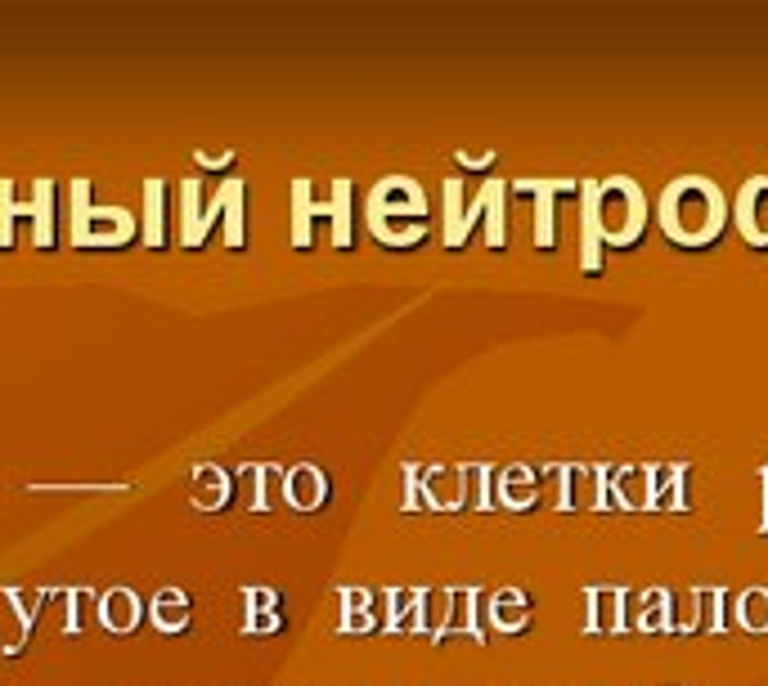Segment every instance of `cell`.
Wrapping results in <instances>:
<instances>
[{
    "label": "cell",
    "mask_w": 768,
    "mask_h": 686,
    "mask_svg": "<svg viewBox=\"0 0 768 686\" xmlns=\"http://www.w3.org/2000/svg\"><path fill=\"white\" fill-rule=\"evenodd\" d=\"M422 503L437 512L463 507V467H422Z\"/></svg>",
    "instance_id": "cell-11"
},
{
    "label": "cell",
    "mask_w": 768,
    "mask_h": 686,
    "mask_svg": "<svg viewBox=\"0 0 768 686\" xmlns=\"http://www.w3.org/2000/svg\"><path fill=\"white\" fill-rule=\"evenodd\" d=\"M315 216H328V198H315L310 180H297L293 184V242L297 248H310V220Z\"/></svg>",
    "instance_id": "cell-20"
},
{
    "label": "cell",
    "mask_w": 768,
    "mask_h": 686,
    "mask_svg": "<svg viewBox=\"0 0 768 686\" xmlns=\"http://www.w3.org/2000/svg\"><path fill=\"white\" fill-rule=\"evenodd\" d=\"M684 480H688V467H656V499H652V507H688L684 503Z\"/></svg>",
    "instance_id": "cell-32"
},
{
    "label": "cell",
    "mask_w": 768,
    "mask_h": 686,
    "mask_svg": "<svg viewBox=\"0 0 768 686\" xmlns=\"http://www.w3.org/2000/svg\"><path fill=\"white\" fill-rule=\"evenodd\" d=\"M287 507H297V512H315L328 503V476L324 467L315 462H297V467H287Z\"/></svg>",
    "instance_id": "cell-6"
},
{
    "label": "cell",
    "mask_w": 768,
    "mask_h": 686,
    "mask_svg": "<svg viewBox=\"0 0 768 686\" xmlns=\"http://www.w3.org/2000/svg\"><path fill=\"white\" fill-rule=\"evenodd\" d=\"M216 216H225V242L238 248V242H244V180L238 175H229L207 198V220L216 225Z\"/></svg>",
    "instance_id": "cell-7"
},
{
    "label": "cell",
    "mask_w": 768,
    "mask_h": 686,
    "mask_svg": "<svg viewBox=\"0 0 768 686\" xmlns=\"http://www.w3.org/2000/svg\"><path fill=\"white\" fill-rule=\"evenodd\" d=\"M737 225L746 233V242H755V248H764L768 242V180H750L742 188V198H737Z\"/></svg>",
    "instance_id": "cell-9"
},
{
    "label": "cell",
    "mask_w": 768,
    "mask_h": 686,
    "mask_svg": "<svg viewBox=\"0 0 768 686\" xmlns=\"http://www.w3.org/2000/svg\"><path fill=\"white\" fill-rule=\"evenodd\" d=\"M463 507H495V471L463 467Z\"/></svg>",
    "instance_id": "cell-31"
},
{
    "label": "cell",
    "mask_w": 768,
    "mask_h": 686,
    "mask_svg": "<svg viewBox=\"0 0 768 686\" xmlns=\"http://www.w3.org/2000/svg\"><path fill=\"white\" fill-rule=\"evenodd\" d=\"M382 615H377V593L369 587H342V632H369L377 628Z\"/></svg>",
    "instance_id": "cell-16"
},
{
    "label": "cell",
    "mask_w": 768,
    "mask_h": 686,
    "mask_svg": "<svg viewBox=\"0 0 768 686\" xmlns=\"http://www.w3.org/2000/svg\"><path fill=\"white\" fill-rule=\"evenodd\" d=\"M486 211H490V233L486 242L490 248H504V207H499V180L486 184Z\"/></svg>",
    "instance_id": "cell-35"
},
{
    "label": "cell",
    "mask_w": 768,
    "mask_h": 686,
    "mask_svg": "<svg viewBox=\"0 0 768 686\" xmlns=\"http://www.w3.org/2000/svg\"><path fill=\"white\" fill-rule=\"evenodd\" d=\"M476 606H482V593H476V587H459V593H454V610H450V628H445V632H472L476 642H486V628L476 624Z\"/></svg>",
    "instance_id": "cell-29"
},
{
    "label": "cell",
    "mask_w": 768,
    "mask_h": 686,
    "mask_svg": "<svg viewBox=\"0 0 768 686\" xmlns=\"http://www.w3.org/2000/svg\"><path fill=\"white\" fill-rule=\"evenodd\" d=\"M167 184L162 180H144V242L162 248L167 242Z\"/></svg>",
    "instance_id": "cell-22"
},
{
    "label": "cell",
    "mask_w": 768,
    "mask_h": 686,
    "mask_svg": "<svg viewBox=\"0 0 768 686\" xmlns=\"http://www.w3.org/2000/svg\"><path fill=\"white\" fill-rule=\"evenodd\" d=\"M55 180H36L32 193V238L36 248H55Z\"/></svg>",
    "instance_id": "cell-21"
},
{
    "label": "cell",
    "mask_w": 768,
    "mask_h": 686,
    "mask_svg": "<svg viewBox=\"0 0 768 686\" xmlns=\"http://www.w3.org/2000/svg\"><path fill=\"white\" fill-rule=\"evenodd\" d=\"M244 602L248 610H279V593H270V587H244Z\"/></svg>",
    "instance_id": "cell-38"
},
{
    "label": "cell",
    "mask_w": 768,
    "mask_h": 686,
    "mask_svg": "<svg viewBox=\"0 0 768 686\" xmlns=\"http://www.w3.org/2000/svg\"><path fill=\"white\" fill-rule=\"evenodd\" d=\"M625 593L620 587H589V628L598 632H611V628H625Z\"/></svg>",
    "instance_id": "cell-23"
},
{
    "label": "cell",
    "mask_w": 768,
    "mask_h": 686,
    "mask_svg": "<svg viewBox=\"0 0 768 686\" xmlns=\"http://www.w3.org/2000/svg\"><path fill=\"white\" fill-rule=\"evenodd\" d=\"M495 503L521 512V507H535L540 503V476L531 467H504L495 471Z\"/></svg>",
    "instance_id": "cell-10"
},
{
    "label": "cell",
    "mask_w": 768,
    "mask_h": 686,
    "mask_svg": "<svg viewBox=\"0 0 768 686\" xmlns=\"http://www.w3.org/2000/svg\"><path fill=\"white\" fill-rule=\"evenodd\" d=\"M450 610H454V593L445 587H418V606H414V632H431V637H445L450 628Z\"/></svg>",
    "instance_id": "cell-12"
},
{
    "label": "cell",
    "mask_w": 768,
    "mask_h": 686,
    "mask_svg": "<svg viewBox=\"0 0 768 686\" xmlns=\"http://www.w3.org/2000/svg\"><path fill=\"white\" fill-rule=\"evenodd\" d=\"M94 602H100V593H94V587H72V593H68V619H64V628H68V632H81Z\"/></svg>",
    "instance_id": "cell-34"
},
{
    "label": "cell",
    "mask_w": 768,
    "mask_h": 686,
    "mask_svg": "<svg viewBox=\"0 0 768 686\" xmlns=\"http://www.w3.org/2000/svg\"><path fill=\"white\" fill-rule=\"evenodd\" d=\"M207 229H212V220H207V203H203V180L189 175L180 184V242L184 248H199Z\"/></svg>",
    "instance_id": "cell-8"
},
{
    "label": "cell",
    "mask_w": 768,
    "mask_h": 686,
    "mask_svg": "<svg viewBox=\"0 0 768 686\" xmlns=\"http://www.w3.org/2000/svg\"><path fill=\"white\" fill-rule=\"evenodd\" d=\"M566 188H575V184L571 180H557V184L521 180L517 184V193H535V242H540V248H553V238H557V229H553V193H566Z\"/></svg>",
    "instance_id": "cell-15"
},
{
    "label": "cell",
    "mask_w": 768,
    "mask_h": 686,
    "mask_svg": "<svg viewBox=\"0 0 768 686\" xmlns=\"http://www.w3.org/2000/svg\"><path fill=\"white\" fill-rule=\"evenodd\" d=\"M328 220H332V248H347L351 242V180H332Z\"/></svg>",
    "instance_id": "cell-27"
},
{
    "label": "cell",
    "mask_w": 768,
    "mask_h": 686,
    "mask_svg": "<svg viewBox=\"0 0 768 686\" xmlns=\"http://www.w3.org/2000/svg\"><path fill=\"white\" fill-rule=\"evenodd\" d=\"M652 499H656V467H630V471L615 476V503L620 507L643 512V507H652Z\"/></svg>",
    "instance_id": "cell-17"
},
{
    "label": "cell",
    "mask_w": 768,
    "mask_h": 686,
    "mask_svg": "<svg viewBox=\"0 0 768 686\" xmlns=\"http://www.w3.org/2000/svg\"><path fill=\"white\" fill-rule=\"evenodd\" d=\"M94 610H100V624L113 628V632H131L139 624V597L131 593V587H109V593H100V602H94Z\"/></svg>",
    "instance_id": "cell-13"
},
{
    "label": "cell",
    "mask_w": 768,
    "mask_h": 686,
    "mask_svg": "<svg viewBox=\"0 0 768 686\" xmlns=\"http://www.w3.org/2000/svg\"><path fill=\"white\" fill-rule=\"evenodd\" d=\"M19 216H27V220H32V198H27V203H19V188H14V180L0 175V252H10V248H14V220H19Z\"/></svg>",
    "instance_id": "cell-26"
},
{
    "label": "cell",
    "mask_w": 768,
    "mask_h": 686,
    "mask_svg": "<svg viewBox=\"0 0 768 686\" xmlns=\"http://www.w3.org/2000/svg\"><path fill=\"white\" fill-rule=\"evenodd\" d=\"M639 610L625 615V624L643 628V632H656V628H675V597L660 593V587H652V593H643L639 602H630Z\"/></svg>",
    "instance_id": "cell-18"
},
{
    "label": "cell",
    "mask_w": 768,
    "mask_h": 686,
    "mask_svg": "<svg viewBox=\"0 0 768 686\" xmlns=\"http://www.w3.org/2000/svg\"><path fill=\"white\" fill-rule=\"evenodd\" d=\"M234 158H238L234 149H221V153H207V149H203V153H199V167H212V171H225V167H234Z\"/></svg>",
    "instance_id": "cell-39"
},
{
    "label": "cell",
    "mask_w": 768,
    "mask_h": 686,
    "mask_svg": "<svg viewBox=\"0 0 768 686\" xmlns=\"http://www.w3.org/2000/svg\"><path fill=\"white\" fill-rule=\"evenodd\" d=\"M445 207H450V225H445V242L450 248H463L467 242V216H463V184L459 180H445Z\"/></svg>",
    "instance_id": "cell-33"
},
{
    "label": "cell",
    "mask_w": 768,
    "mask_h": 686,
    "mask_svg": "<svg viewBox=\"0 0 768 686\" xmlns=\"http://www.w3.org/2000/svg\"><path fill=\"white\" fill-rule=\"evenodd\" d=\"M724 216H729L724 193L701 175L675 180L660 198V225L675 242H684V248H701V242H710L719 229H724Z\"/></svg>",
    "instance_id": "cell-1"
},
{
    "label": "cell",
    "mask_w": 768,
    "mask_h": 686,
    "mask_svg": "<svg viewBox=\"0 0 768 686\" xmlns=\"http://www.w3.org/2000/svg\"><path fill=\"white\" fill-rule=\"evenodd\" d=\"M377 606L382 610V628H414V606H418V593H409V587H382L377 593Z\"/></svg>",
    "instance_id": "cell-28"
},
{
    "label": "cell",
    "mask_w": 768,
    "mask_h": 686,
    "mask_svg": "<svg viewBox=\"0 0 768 686\" xmlns=\"http://www.w3.org/2000/svg\"><path fill=\"white\" fill-rule=\"evenodd\" d=\"M283 624V615L279 610H248V619H244V628L248 632H274Z\"/></svg>",
    "instance_id": "cell-37"
},
{
    "label": "cell",
    "mask_w": 768,
    "mask_h": 686,
    "mask_svg": "<svg viewBox=\"0 0 768 686\" xmlns=\"http://www.w3.org/2000/svg\"><path fill=\"white\" fill-rule=\"evenodd\" d=\"M149 619L162 632H184L189 628V597L180 593V587H162V593L154 597V606H149Z\"/></svg>",
    "instance_id": "cell-24"
},
{
    "label": "cell",
    "mask_w": 768,
    "mask_h": 686,
    "mask_svg": "<svg viewBox=\"0 0 768 686\" xmlns=\"http://www.w3.org/2000/svg\"><path fill=\"white\" fill-rule=\"evenodd\" d=\"M400 507H405V512L427 507V503H422V467H418V462L405 467V503H400Z\"/></svg>",
    "instance_id": "cell-36"
},
{
    "label": "cell",
    "mask_w": 768,
    "mask_h": 686,
    "mask_svg": "<svg viewBox=\"0 0 768 686\" xmlns=\"http://www.w3.org/2000/svg\"><path fill=\"white\" fill-rule=\"evenodd\" d=\"M369 229L377 242H387V248H414V242H422L427 238L422 188L405 175L377 180V188L369 193Z\"/></svg>",
    "instance_id": "cell-2"
},
{
    "label": "cell",
    "mask_w": 768,
    "mask_h": 686,
    "mask_svg": "<svg viewBox=\"0 0 768 686\" xmlns=\"http://www.w3.org/2000/svg\"><path fill=\"white\" fill-rule=\"evenodd\" d=\"M764 503H768V471H764ZM768 525V521H764Z\"/></svg>",
    "instance_id": "cell-40"
},
{
    "label": "cell",
    "mask_w": 768,
    "mask_h": 686,
    "mask_svg": "<svg viewBox=\"0 0 768 686\" xmlns=\"http://www.w3.org/2000/svg\"><path fill=\"white\" fill-rule=\"evenodd\" d=\"M585 203L594 211L598 238L611 242V248H630V242L643 238L647 225V198L634 180H602L598 188H585Z\"/></svg>",
    "instance_id": "cell-3"
},
{
    "label": "cell",
    "mask_w": 768,
    "mask_h": 686,
    "mask_svg": "<svg viewBox=\"0 0 768 686\" xmlns=\"http://www.w3.org/2000/svg\"><path fill=\"white\" fill-rule=\"evenodd\" d=\"M733 624H742L750 632H768V587H746V593L737 597Z\"/></svg>",
    "instance_id": "cell-30"
},
{
    "label": "cell",
    "mask_w": 768,
    "mask_h": 686,
    "mask_svg": "<svg viewBox=\"0 0 768 686\" xmlns=\"http://www.w3.org/2000/svg\"><path fill=\"white\" fill-rule=\"evenodd\" d=\"M72 248H117L135 238V216L126 207H90V180H72Z\"/></svg>",
    "instance_id": "cell-4"
},
{
    "label": "cell",
    "mask_w": 768,
    "mask_h": 686,
    "mask_svg": "<svg viewBox=\"0 0 768 686\" xmlns=\"http://www.w3.org/2000/svg\"><path fill=\"white\" fill-rule=\"evenodd\" d=\"M244 494H248V507L257 512L279 507L287 499V467H274V462L244 467Z\"/></svg>",
    "instance_id": "cell-5"
},
{
    "label": "cell",
    "mask_w": 768,
    "mask_h": 686,
    "mask_svg": "<svg viewBox=\"0 0 768 686\" xmlns=\"http://www.w3.org/2000/svg\"><path fill=\"white\" fill-rule=\"evenodd\" d=\"M486 615H490V624L499 632H517V628L531 624V597L517 593V587H499V593L490 597V610Z\"/></svg>",
    "instance_id": "cell-19"
},
{
    "label": "cell",
    "mask_w": 768,
    "mask_h": 686,
    "mask_svg": "<svg viewBox=\"0 0 768 686\" xmlns=\"http://www.w3.org/2000/svg\"><path fill=\"white\" fill-rule=\"evenodd\" d=\"M229 499H234V480H229V471L216 467V462H203V467L194 471V507H203V512H221Z\"/></svg>",
    "instance_id": "cell-14"
},
{
    "label": "cell",
    "mask_w": 768,
    "mask_h": 686,
    "mask_svg": "<svg viewBox=\"0 0 768 686\" xmlns=\"http://www.w3.org/2000/svg\"><path fill=\"white\" fill-rule=\"evenodd\" d=\"M27 624L19 615V602H14V587H0V642H5V655H19L27 647Z\"/></svg>",
    "instance_id": "cell-25"
}]
</instances>
